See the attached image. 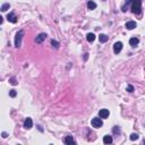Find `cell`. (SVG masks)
<instances>
[{
	"mask_svg": "<svg viewBox=\"0 0 145 145\" xmlns=\"http://www.w3.org/2000/svg\"><path fill=\"white\" fill-rule=\"evenodd\" d=\"M130 140H138V135H137V134H135V133H133V134L130 135Z\"/></svg>",
	"mask_w": 145,
	"mask_h": 145,
	"instance_id": "cell-18",
	"label": "cell"
},
{
	"mask_svg": "<svg viewBox=\"0 0 145 145\" xmlns=\"http://www.w3.org/2000/svg\"><path fill=\"white\" fill-rule=\"evenodd\" d=\"M110 112H109V110L107 109H101L100 111H99V116H100V118H108Z\"/></svg>",
	"mask_w": 145,
	"mask_h": 145,
	"instance_id": "cell-5",
	"label": "cell"
},
{
	"mask_svg": "<svg viewBox=\"0 0 145 145\" xmlns=\"http://www.w3.org/2000/svg\"><path fill=\"white\" fill-rule=\"evenodd\" d=\"M45 37H47V34L45 33H41L39 36H36V43H42L45 40Z\"/></svg>",
	"mask_w": 145,
	"mask_h": 145,
	"instance_id": "cell-8",
	"label": "cell"
},
{
	"mask_svg": "<svg viewBox=\"0 0 145 145\" xmlns=\"http://www.w3.org/2000/svg\"><path fill=\"white\" fill-rule=\"evenodd\" d=\"M86 39H87V41L90 42V43H92V42L95 40V35H94L93 33H88L87 35H86Z\"/></svg>",
	"mask_w": 145,
	"mask_h": 145,
	"instance_id": "cell-14",
	"label": "cell"
},
{
	"mask_svg": "<svg viewBox=\"0 0 145 145\" xmlns=\"http://www.w3.org/2000/svg\"><path fill=\"white\" fill-rule=\"evenodd\" d=\"M87 57H88V56H87V53H85V56H84V59L86 60V59H87Z\"/></svg>",
	"mask_w": 145,
	"mask_h": 145,
	"instance_id": "cell-24",
	"label": "cell"
},
{
	"mask_svg": "<svg viewBox=\"0 0 145 145\" xmlns=\"http://www.w3.org/2000/svg\"><path fill=\"white\" fill-rule=\"evenodd\" d=\"M140 6H142V1L140 0H133L131 4V11L134 14H140Z\"/></svg>",
	"mask_w": 145,
	"mask_h": 145,
	"instance_id": "cell-1",
	"label": "cell"
},
{
	"mask_svg": "<svg viewBox=\"0 0 145 145\" xmlns=\"http://www.w3.org/2000/svg\"><path fill=\"white\" fill-rule=\"evenodd\" d=\"M130 1H131V0H126V2H127V4H129Z\"/></svg>",
	"mask_w": 145,
	"mask_h": 145,
	"instance_id": "cell-25",
	"label": "cell"
},
{
	"mask_svg": "<svg viewBox=\"0 0 145 145\" xmlns=\"http://www.w3.org/2000/svg\"><path fill=\"white\" fill-rule=\"evenodd\" d=\"M122 50V42H116L113 44V52L114 53H119Z\"/></svg>",
	"mask_w": 145,
	"mask_h": 145,
	"instance_id": "cell-4",
	"label": "cell"
},
{
	"mask_svg": "<svg viewBox=\"0 0 145 145\" xmlns=\"http://www.w3.org/2000/svg\"><path fill=\"white\" fill-rule=\"evenodd\" d=\"M9 95H10L11 98H15L16 95H17V92H16V90H10V91H9Z\"/></svg>",
	"mask_w": 145,
	"mask_h": 145,
	"instance_id": "cell-17",
	"label": "cell"
},
{
	"mask_svg": "<svg viewBox=\"0 0 145 145\" xmlns=\"http://www.w3.org/2000/svg\"><path fill=\"white\" fill-rule=\"evenodd\" d=\"M7 19H8V22H10V23H16L17 22V17H16V15L14 13H9L7 15Z\"/></svg>",
	"mask_w": 145,
	"mask_h": 145,
	"instance_id": "cell-6",
	"label": "cell"
},
{
	"mask_svg": "<svg viewBox=\"0 0 145 145\" xmlns=\"http://www.w3.org/2000/svg\"><path fill=\"white\" fill-rule=\"evenodd\" d=\"M103 143L104 144H111L112 143V137L109 136V135H105L103 137Z\"/></svg>",
	"mask_w": 145,
	"mask_h": 145,
	"instance_id": "cell-12",
	"label": "cell"
},
{
	"mask_svg": "<svg viewBox=\"0 0 145 145\" xmlns=\"http://www.w3.org/2000/svg\"><path fill=\"white\" fill-rule=\"evenodd\" d=\"M32 126H33V121H32L31 118H27V119L24 121V127L26 129H31Z\"/></svg>",
	"mask_w": 145,
	"mask_h": 145,
	"instance_id": "cell-7",
	"label": "cell"
},
{
	"mask_svg": "<svg viewBox=\"0 0 145 145\" xmlns=\"http://www.w3.org/2000/svg\"><path fill=\"white\" fill-rule=\"evenodd\" d=\"M24 35V32L23 31H19L17 32V34L15 36V47L16 48H19L21 47V43H22V37Z\"/></svg>",
	"mask_w": 145,
	"mask_h": 145,
	"instance_id": "cell-2",
	"label": "cell"
},
{
	"mask_svg": "<svg viewBox=\"0 0 145 145\" xmlns=\"http://www.w3.org/2000/svg\"><path fill=\"white\" fill-rule=\"evenodd\" d=\"M138 42H140V40H138L137 37H131V39L129 40V44L133 48H135L136 45H137V44H138Z\"/></svg>",
	"mask_w": 145,
	"mask_h": 145,
	"instance_id": "cell-10",
	"label": "cell"
},
{
	"mask_svg": "<svg viewBox=\"0 0 145 145\" xmlns=\"http://www.w3.org/2000/svg\"><path fill=\"white\" fill-rule=\"evenodd\" d=\"M113 133H114V134H119V133H120V129L118 128V127H114V128H113Z\"/></svg>",
	"mask_w": 145,
	"mask_h": 145,
	"instance_id": "cell-22",
	"label": "cell"
},
{
	"mask_svg": "<svg viewBox=\"0 0 145 145\" xmlns=\"http://www.w3.org/2000/svg\"><path fill=\"white\" fill-rule=\"evenodd\" d=\"M144 144H145V140H144Z\"/></svg>",
	"mask_w": 145,
	"mask_h": 145,
	"instance_id": "cell-26",
	"label": "cell"
},
{
	"mask_svg": "<svg viewBox=\"0 0 145 145\" xmlns=\"http://www.w3.org/2000/svg\"><path fill=\"white\" fill-rule=\"evenodd\" d=\"M103 1H105V0H103Z\"/></svg>",
	"mask_w": 145,
	"mask_h": 145,
	"instance_id": "cell-27",
	"label": "cell"
},
{
	"mask_svg": "<svg viewBox=\"0 0 145 145\" xmlns=\"http://www.w3.org/2000/svg\"><path fill=\"white\" fill-rule=\"evenodd\" d=\"M87 8L90 9V10H93V9L96 8V4H95L94 1H92V0H90V1L87 2Z\"/></svg>",
	"mask_w": 145,
	"mask_h": 145,
	"instance_id": "cell-11",
	"label": "cell"
},
{
	"mask_svg": "<svg viewBox=\"0 0 145 145\" xmlns=\"http://www.w3.org/2000/svg\"><path fill=\"white\" fill-rule=\"evenodd\" d=\"M9 83H10L11 85H16V84H17V82H16V78L15 77H11L10 79H9Z\"/></svg>",
	"mask_w": 145,
	"mask_h": 145,
	"instance_id": "cell-19",
	"label": "cell"
},
{
	"mask_svg": "<svg viewBox=\"0 0 145 145\" xmlns=\"http://www.w3.org/2000/svg\"><path fill=\"white\" fill-rule=\"evenodd\" d=\"M2 137H4V138H6V137H7V134H6V133H2Z\"/></svg>",
	"mask_w": 145,
	"mask_h": 145,
	"instance_id": "cell-23",
	"label": "cell"
},
{
	"mask_svg": "<svg viewBox=\"0 0 145 145\" xmlns=\"http://www.w3.org/2000/svg\"><path fill=\"white\" fill-rule=\"evenodd\" d=\"M65 143H66V144H72V143H75V140H74L72 136H67V137L65 138Z\"/></svg>",
	"mask_w": 145,
	"mask_h": 145,
	"instance_id": "cell-13",
	"label": "cell"
},
{
	"mask_svg": "<svg viewBox=\"0 0 145 145\" xmlns=\"http://www.w3.org/2000/svg\"><path fill=\"white\" fill-rule=\"evenodd\" d=\"M9 7H10L9 4H4V5L1 6V11H6L7 9H9Z\"/></svg>",
	"mask_w": 145,
	"mask_h": 145,
	"instance_id": "cell-16",
	"label": "cell"
},
{
	"mask_svg": "<svg viewBox=\"0 0 145 145\" xmlns=\"http://www.w3.org/2000/svg\"><path fill=\"white\" fill-rule=\"evenodd\" d=\"M99 41L101 42V43L107 42V41H108V36L105 35V34H100V36H99Z\"/></svg>",
	"mask_w": 145,
	"mask_h": 145,
	"instance_id": "cell-15",
	"label": "cell"
},
{
	"mask_svg": "<svg viewBox=\"0 0 145 145\" xmlns=\"http://www.w3.org/2000/svg\"><path fill=\"white\" fill-rule=\"evenodd\" d=\"M127 91H128V92H133V91H134V87H133L131 85H128V86H127Z\"/></svg>",
	"mask_w": 145,
	"mask_h": 145,
	"instance_id": "cell-21",
	"label": "cell"
},
{
	"mask_svg": "<svg viewBox=\"0 0 145 145\" xmlns=\"http://www.w3.org/2000/svg\"><path fill=\"white\" fill-rule=\"evenodd\" d=\"M102 125H103V122H102L101 118H93L92 119V127H94V128H100V127H102Z\"/></svg>",
	"mask_w": 145,
	"mask_h": 145,
	"instance_id": "cell-3",
	"label": "cell"
},
{
	"mask_svg": "<svg viewBox=\"0 0 145 145\" xmlns=\"http://www.w3.org/2000/svg\"><path fill=\"white\" fill-rule=\"evenodd\" d=\"M135 27H136V23L133 21H130V22H127L126 23V28L127 30H134Z\"/></svg>",
	"mask_w": 145,
	"mask_h": 145,
	"instance_id": "cell-9",
	"label": "cell"
},
{
	"mask_svg": "<svg viewBox=\"0 0 145 145\" xmlns=\"http://www.w3.org/2000/svg\"><path fill=\"white\" fill-rule=\"evenodd\" d=\"M51 44L54 48H58V47H59V43H58L57 41H54V40H52V41H51Z\"/></svg>",
	"mask_w": 145,
	"mask_h": 145,
	"instance_id": "cell-20",
	"label": "cell"
}]
</instances>
